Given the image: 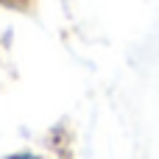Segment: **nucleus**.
I'll return each mask as SVG.
<instances>
[{"instance_id":"f257e3e1","label":"nucleus","mask_w":159,"mask_h":159,"mask_svg":"<svg viewBox=\"0 0 159 159\" xmlns=\"http://www.w3.org/2000/svg\"><path fill=\"white\" fill-rule=\"evenodd\" d=\"M6 159H42L39 154H34V151H17V154H11V157Z\"/></svg>"}]
</instances>
